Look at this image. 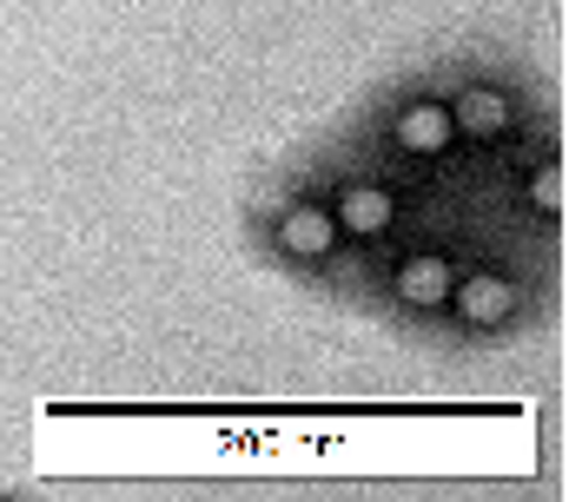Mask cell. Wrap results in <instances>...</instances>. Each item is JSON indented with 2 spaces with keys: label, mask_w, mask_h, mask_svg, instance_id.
<instances>
[{
  "label": "cell",
  "mask_w": 569,
  "mask_h": 502,
  "mask_svg": "<svg viewBox=\"0 0 569 502\" xmlns=\"http://www.w3.org/2000/svg\"><path fill=\"white\" fill-rule=\"evenodd\" d=\"M450 120L470 159V192H490L497 179H510L517 165L557 152V113H550V80L543 67L490 33H463L457 47L430 53Z\"/></svg>",
  "instance_id": "cell-1"
},
{
  "label": "cell",
  "mask_w": 569,
  "mask_h": 502,
  "mask_svg": "<svg viewBox=\"0 0 569 502\" xmlns=\"http://www.w3.org/2000/svg\"><path fill=\"white\" fill-rule=\"evenodd\" d=\"M543 318H550V239L530 245V232H510L497 219H483V225L470 219L463 264H457L430 358L470 364V358L517 351Z\"/></svg>",
  "instance_id": "cell-2"
},
{
  "label": "cell",
  "mask_w": 569,
  "mask_h": 502,
  "mask_svg": "<svg viewBox=\"0 0 569 502\" xmlns=\"http://www.w3.org/2000/svg\"><path fill=\"white\" fill-rule=\"evenodd\" d=\"M239 239L252 251L259 271L284 278L291 291L305 298H325L338 311H351V291H358V251L338 232L305 152L291 145L279 159H266L252 179H246V199H239Z\"/></svg>",
  "instance_id": "cell-3"
},
{
  "label": "cell",
  "mask_w": 569,
  "mask_h": 502,
  "mask_svg": "<svg viewBox=\"0 0 569 502\" xmlns=\"http://www.w3.org/2000/svg\"><path fill=\"white\" fill-rule=\"evenodd\" d=\"M331 132L351 139L385 172H398L425 205L450 185H470V159H463V139H457V120H450V100H443V80H437L430 53L391 67Z\"/></svg>",
  "instance_id": "cell-4"
},
{
  "label": "cell",
  "mask_w": 569,
  "mask_h": 502,
  "mask_svg": "<svg viewBox=\"0 0 569 502\" xmlns=\"http://www.w3.org/2000/svg\"><path fill=\"white\" fill-rule=\"evenodd\" d=\"M463 232H470V219H418L398 245H385L358 271L351 311H371L391 338L430 351L450 284H457V264H463Z\"/></svg>",
  "instance_id": "cell-5"
},
{
  "label": "cell",
  "mask_w": 569,
  "mask_h": 502,
  "mask_svg": "<svg viewBox=\"0 0 569 502\" xmlns=\"http://www.w3.org/2000/svg\"><path fill=\"white\" fill-rule=\"evenodd\" d=\"M298 152H305V165H311V179H318L331 219H338V232H345L351 251H358V271H365L385 245H398V239L425 219V212H418V192H411L398 172H385L378 159H365L351 139L318 132V139L298 145Z\"/></svg>",
  "instance_id": "cell-6"
}]
</instances>
